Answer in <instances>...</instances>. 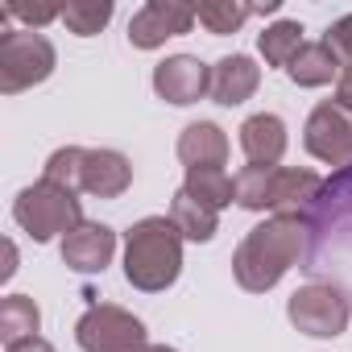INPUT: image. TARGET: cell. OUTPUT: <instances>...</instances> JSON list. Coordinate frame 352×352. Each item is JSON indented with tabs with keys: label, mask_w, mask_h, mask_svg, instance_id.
<instances>
[{
	"label": "cell",
	"mask_w": 352,
	"mask_h": 352,
	"mask_svg": "<svg viewBox=\"0 0 352 352\" xmlns=\"http://www.w3.org/2000/svg\"><path fill=\"white\" fill-rule=\"evenodd\" d=\"M249 17H253V5H241V0H204V5H195V21L208 25V34L216 38L236 34Z\"/></svg>",
	"instance_id": "22"
},
{
	"label": "cell",
	"mask_w": 352,
	"mask_h": 352,
	"mask_svg": "<svg viewBox=\"0 0 352 352\" xmlns=\"http://www.w3.org/2000/svg\"><path fill=\"white\" fill-rule=\"evenodd\" d=\"M17 274V249L9 245V257H5V270H0V278H13Z\"/></svg>",
	"instance_id": "30"
},
{
	"label": "cell",
	"mask_w": 352,
	"mask_h": 352,
	"mask_svg": "<svg viewBox=\"0 0 352 352\" xmlns=\"http://www.w3.org/2000/svg\"><path fill=\"white\" fill-rule=\"evenodd\" d=\"M38 327H42V311L30 294H9L0 302V340H5V348L38 336Z\"/></svg>",
	"instance_id": "19"
},
{
	"label": "cell",
	"mask_w": 352,
	"mask_h": 352,
	"mask_svg": "<svg viewBox=\"0 0 352 352\" xmlns=\"http://www.w3.org/2000/svg\"><path fill=\"white\" fill-rule=\"evenodd\" d=\"M116 253V232L100 220H83L75 232L63 236V265L75 274H104Z\"/></svg>",
	"instance_id": "11"
},
{
	"label": "cell",
	"mask_w": 352,
	"mask_h": 352,
	"mask_svg": "<svg viewBox=\"0 0 352 352\" xmlns=\"http://www.w3.org/2000/svg\"><path fill=\"white\" fill-rule=\"evenodd\" d=\"M5 352H58L50 340H42V336H30V340H17V344H9Z\"/></svg>",
	"instance_id": "28"
},
{
	"label": "cell",
	"mask_w": 352,
	"mask_h": 352,
	"mask_svg": "<svg viewBox=\"0 0 352 352\" xmlns=\"http://www.w3.org/2000/svg\"><path fill=\"white\" fill-rule=\"evenodd\" d=\"M336 104L352 112V71H344V75H340V83H336Z\"/></svg>",
	"instance_id": "29"
},
{
	"label": "cell",
	"mask_w": 352,
	"mask_h": 352,
	"mask_svg": "<svg viewBox=\"0 0 352 352\" xmlns=\"http://www.w3.org/2000/svg\"><path fill=\"white\" fill-rule=\"evenodd\" d=\"M13 220H17L38 245H46V241H54L58 232L67 236V232H75V228L83 224V199H79V191H71V187H58V183H50V179H38L34 187H25V191L17 195Z\"/></svg>",
	"instance_id": "4"
},
{
	"label": "cell",
	"mask_w": 352,
	"mask_h": 352,
	"mask_svg": "<svg viewBox=\"0 0 352 352\" xmlns=\"http://www.w3.org/2000/svg\"><path fill=\"white\" fill-rule=\"evenodd\" d=\"M133 187V162L120 149H87L83 162V191L96 199H120Z\"/></svg>",
	"instance_id": "13"
},
{
	"label": "cell",
	"mask_w": 352,
	"mask_h": 352,
	"mask_svg": "<svg viewBox=\"0 0 352 352\" xmlns=\"http://www.w3.org/2000/svg\"><path fill=\"white\" fill-rule=\"evenodd\" d=\"M241 149L249 166H278L286 153V124L274 112H257L241 124Z\"/></svg>",
	"instance_id": "15"
},
{
	"label": "cell",
	"mask_w": 352,
	"mask_h": 352,
	"mask_svg": "<svg viewBox=\"0 0 352 352\" xmlns=\"http://www.w3.org/2000/svg\"><path fill=\"white\" fill-rule=\"evenodd\" d=\"M323 179L307 166H274L270 174V195H265V212L274 216H302L311 208V199L319 195Z\"/></svg>",
	"instance_id": "12"
},
{
	"label": "cell",
	"mask_w": 352,
	"mask_h": 352,
	"mask_svg": "<svg viewBox=\"0 0 352 352\" xmlns=\"http://www.w3.org/2000/svg\"><path fill=\"white\" fill-rule=\"evenodd\" d=\"M286 315H290V323L302 336H311V340H336V336H344L352 307H348V294L340 286H331V282H307V286H298L290 294Z\"/></svg>",
	"instance_id": "6"
},
{
	"label": "cell",
	"mask_w": 352,
	"mask_h": 352,
	"mask_svg": "<svg viewBox=\"0 0 352 352\" xmlns=\"http://www.w3.org/2000/svg\"><path fill=\"white\" fill-rule=\"evenodd\" d=\"M261 87V67L249 58V54H228L212 67V100L224 104V108H236L245 104L253 91Z\"/></svg>",
	"instance_id": "14"
},
{
	"label": "cell",
	"mask_w": 352,
	"mask_h": 352,
	"mask_svg": "<svg viewBox=\"0 0 352 352\" xmlns=\"http://www.w3.org/2000/svg\"><path fill=\"white\" fill-rule=\"evenodd\" d=\"M83 162H87V149L63 145V149L50 153L42 179H50V183H58V187H71V191H83Z\"/></svg>",
	"instance_id": "24"
},
{
	"label": "cell",
	"mask_w": 352,
	"mask_h": 352,
	"mask_svg": "<svg viewBox=\"0 0 352 352\" xmlns=\"http://www.w3.org/2000/svg\"><path fill=\"white\" fill-rule=\"evenodd\" d=\"M145 352H179V348H166V344H149Z\"/></svg>",
	"instance_id": "31"
},
{
	"label": "cell",
	"mask_w": 352,
	"mask_h": 352,
	"mask_svg": "<svg viewBox=\"0 0 352 352\" xmlns=\"http://www.w3.org/2000/svg\"><path fill=\"white\" fill-rule=\"evenodd\" d=\"M270 174H274V166H245V170H236V204L245 212H265Z\"/></svg>",
	"instance_id": "25"
},
{
	"label": "cell",
	"mask_w": 352,
	"mask_h": 352,
	"mask_svg": "<svg viewBox=\"0 0 352 352\" xmlns=\"http://www.w3.org/2000/svg\"><path fill=\"white\" fill-rule=\"evenodd\" d=\"M75 340L83 352H145V323L116 307V302H96L83 311V319L75 323Z\"/></svg>",
	"instance_id": "7"
},
{
	"label": "cell",
	"mask_w": 352,
	"mask_h": 352,
	"mask_svg": "<svg viewBox=\"0 0 352 352\" xmlns=\"http://www.w3.org/2000/svg\"><path fill=\"white\" fill-rule=\"evenodd\" d=\"M5 17H21L30 25H46V21H63V9L58 5H21V0H13V5H5Z\"/></svg>",
	"instance_id": "27"
},
{
	"label": "cell",
	"mask_w": 352,
	"mask_h": 352,
	"mask_svg": "<svg viewBox=\"0 0 352 352\" xmlns=\"http://www.w3.org/2000/svg\"><path fill=\"white\" fill-rule=\"evenodd\" d=\"M191 25H195L191 5H179V0H149L129 21V42L137 50H157V46H166V38L191 34Z\"/></svg>",
	"instance_id": "9"
},
{
	"label": "cell",
	"mask_w": 352,
	"mask_h": 352,
	"mask_svg": "<svg viewBox=\"0 0 352 352\" xmlns=\"http://www.w3.org/2000/svg\"><path fill=\"white\" fill-rule=\"evenodd\" d=\"M112 21V0H71L63 5V25L75 38H91Z\"/></svg>",
	"instance_id": "23"
},
{
	"label": "cell",
	"mask_w": 352,
	"mask_h": 352,
	"mask_svg": "<svg viewBox=\"0 0 352 352\" xmlns=\"http://www.w3.org/2000/svg\"><path fill=\"white\" fill-rule=\"evenodd\" d=\"M286 75H290L298 87H323V83H331V79L344 75V71H340V63H336V54H331L327 42H307V46L298 50V58L290 63Z\"/></svg>",
	"instance_id": "18"
},
{
	"label": "cell",
	"mask_w": 352,
	"mask_h": 352,
	"mask_svg": "<svg viewBox=\"0 0 352 352\" xmlns=\"http://www.w3.org/2000/svg\"><path fill=\"white\" fill-rule=\"evenodd\" d=\"M170 220L179 224L183 241H195V245H208L220 228V212L204 199H195L191 191H174V204H170Z\"/></svg>",
	"instance_id": "17"
},
{
	"label": "cell",
	"mask_w": 352,
	"mask_h": 352,
	"mask_svg": "<svg viewBox=\"0 0 352 352\" xmlns=\"http://www.w3.org/2000/svg\"><path fill=\"white\" fill-rule=\"evenodd\" d=\"M302 46H307V42H302V25H298V21H274L265 34H257L261 58H265L270 67H282V71H290V63L298 58Z\"/></svg>",
	"instance_id": "20"
},
{
	"label": "cell",
	"mask_w": 352,
	"mask_h": 352,
	"mask_svg": "<svg viewBox=\"0 0 352 352\" xmlns=\"http://www.w3.org/2000/svg\"><path fill=\"white\" fill-rule=\"evenodd\" d=\"M302 145L311 157L327 162V166H348L352 162V112L340 108L336 100H323L311 116H307V129H302Z\"/></svg>",
	"instance_id": "8"
},
{
	"label": "cell",
	"mask_w": 352,
	"mask_h": 352,
	"mask_svg": "<svg viewBox=\"0 0 352 352\" xmlns=\"http://www.w3.org/2000/svg\"><path fill=\"white\" fill-rule=\"evenodd\" d=\"M183 274V232L170 216H145L124 232V278L133 290L157 294Z\"/></svg>",
	"instance_id": "3"
},
{
	"label": "cell",
	"mask_w": 352,
	"mask_h": 352,
	"mask_svg": "<svg viewBox=\"0 0 352 352\" xmlns=\"http://www.w3.org/2000/svg\"><path fill=\"white\" fill-rule=\"evenodd\" d=\"M153 91L174 108H187L212 91V67H204L195 54H170L153 67Z\"/></svg>",
	"instance_id": "10"
},
{
	"label": "cell",
	"mask_w": 352,
	"mask_h": 352,
	"mask_svg": "<svg viewBox=\"0 0 352 352\" xmlns=\"http://www.w3.org/2000/svg\"><path fill=\"white\" fill-rule=\"evenodd\" d=\"M323 42L331 46V54H336L340 71H352V13H348V17H340V21L327 30V38H323Z\"/></svg>",
	"instance_id": "26"
},
{
	"label": "cell",
	"mask_w": 352,
	"mask_h": 352,
	"mask_svg": "<svg viewBox=\"0 0 352 352\" xmlns=\"http://www.w3.org/2000/svg\"><path fill=\"white\" fill-rule=\"evenodd\" d=\"M54 42L38 30H5L0 38V91L17 96L54 75Z\"/></svg>",
	"instance_id": "5"
},
{
	"label": "cell",
	"mask_w": 352,
	"mask_h": 352,
	"mask_svg": "<svg viewBox=\"0 0 352 352\" xmlns=\"http://www.w3.org/2000/svg\"><path fill=\"white\" fill-rule=\"evenodd\" d=\"M307 253V224L302 216H274L257 224L232 253V278L249 294L274 290Z\"/></svg>",
	"instance_id": "1"
},
{
	"label": "cell",
	"mask_w": 352,
	"mask_h": 352,
	"mask_svg": "<svg viewBox=\"0 0 352 352\" xmlns=\"http://www.w3.org/2000/svg\"><path fill=\"white\" fill-rule=\"evenodd\" d=\"M179 162L187 170L195 166H224L228 162V137L212 120H195L179 133Z\"/></svg>",
	"instance_id": "16"
},
{
	"label": "cell",
	"mask_w": 352,
	"mask_h": 352,
	"mask_svg": "<svg viewBox=\"0 0 352 352\" xmlns=\"http://www.w3.org/2000/svg\"><path fill=\"white\" fill-rule=\"evenodd\" d=\"M302 224H307V253L298 270L319 274L331 257L352 253V162L331 170V179H323L319 195L302 212Z\"/></svg>",
	"instance_id": "2"
},
{
	"label": "cell",
	"mask_w": 352,
	"mask_h": 352,
	"mask_svg": "<svg viewBox=\"0 0 352 352\" xmlns=\"http://www.w3.org/2000/svg\"><path fill=\"white\" fill-rule=\"evenodd\" d=\"M183 191H191L195 199L212 204L216 212L228 208V204H236V179H228L224 166H195V170H187Z\"/></svg>",
	"instance_id": "21"
}]
</instances>
